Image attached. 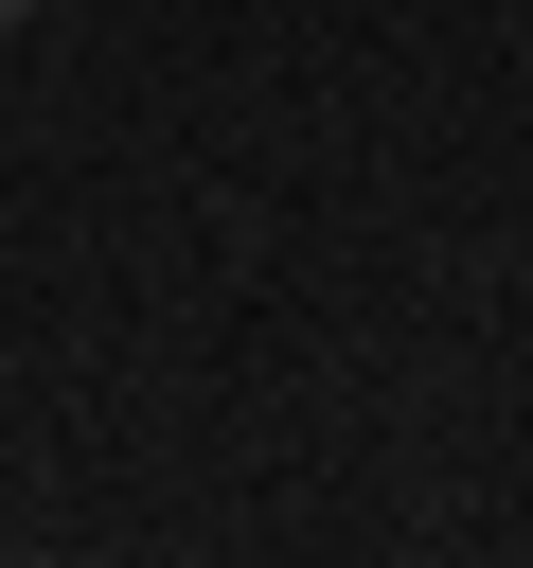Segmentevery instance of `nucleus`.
I'll return each mask as SVG.
<instances>
[{"label": "nucleus", "instance_id": "obj_1", "mask_svg": "<svg viewBox=\"0 0 533 568\" xmlns=\"http://www.w3.org/2000/svg\"><path fill=\"white\" fill-rule=\"evenodd\" d=\"M0 18H36V0H0Z\"/></svg>", "mask_w": 533, "mask_h": 568}]
</instances>
